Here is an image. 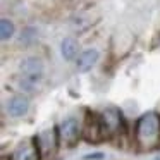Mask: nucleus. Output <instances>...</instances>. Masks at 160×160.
<instances>
[{"label": "nucleus", "instance_id": "1", "mask_svg": "<svg viewBox=\"0 0 160 160\" xmlns=\"http://www.w3.org/2000/svg\"><path fill=\"white\" fill-rule=\"evenodd\" d=\"M134 138L143 150H152L160 145V115L157 112H146L136 121Z\"/></svg>", "mask_w": 160, "mask_h": 160}, {"label": "nucleus", "instance_id": "2", "mask_svg": "<svg viewBox=\"0 0 160 160\" xmlns=\"http://www.w3.org/2000/svg\"><path fill=\"white\" fill-rule=\"evenodd\" d=\"M100 122H102V132H103L105 139H110L114 136H119L126 131V124H124V117L122 114L114 107L105 108L100 114Z\"/></svg>", "mask_w": 160, "mask_h": 160}, {"label": "nucleus", "instance_id": "3", "mask_svg": "<svg viewBox=\"0 0 160 160\" xmlns=\"http://www.w3.org/2000/svg\"><path fill=\"white\" fill-rule=\"evenodd\" d=\"M59 141H60L59 132H57L53 128L40 131L38 134L35 136V139H33L36 150H38L40 160H48V158H52V157L55 155V152H57Z\"/></svg>", "mask_w": 160, "mask_h": 160}, {"label": "nucleus", "instance_id": "4", "mask_svg": "<svg viewBox=\"0 0 160 160\" xmlns=\"http://www.w3.org/2000/svg\"><path fill=\"white\" fill-rule=\"evenodd\" d=\"M81 136H83V129H81L79 122H78L76 119H72V117L64 119L59 124V138L64 145L72 146Z\"/></svg>", "mask_w": 160, "mask_h": 160}, {"label": "nucleus", "instance_id": "5", "mask_svg": "<svg viewBox=\"0 0 160 160\" xmlns=\"http://www.w3.org/2000/svg\"><path fill=\"white\" fill-rule=\"evenodd\" d=\"M83 138L91 143L103 139L100 115H97L95 112H86V119H84V126H83Z\"/></svg>", "mask_w": 160, "mask_h": 160}, {"label": "nucleus", "instance_id": "6", "mask_svg": "<svg viewBox=\"0 0 160 160\" xmlns=\"http://www.w3.org/2000/svg\"><path fill=\"white\" fill-rule=\"evenodd\" d=\"M21 72L28 81H36L43 74V62L38 57H28L21 62Z\"/></svg>", "mask_w": 160, "mask_h": 160}, {"label": "nucleus", "instance_id": "7", "mask_svg": "<svg viewBox=\"0 0 160 160\" xmlns=\"http://www.w3.org/2000/svg\"><path fill=\"white\" fill-rule=\"evenodd\" d=\"M98 57H100V53L95 48H88V50H84V52H81L79 55H78V60H76V69L79 71V72H88V71H91V67L98 62Z\"/></svg>", "mask_w": 160, "mask_h": 160}, {"label": "nucleus", "instance_id": "8", "mask_svg": "<svg viewBox=\"0 0 160 160\" xmlns=\"http://www.w3.org/2000/svg\"><path fill=\"white\" fill-rule=\"evenodd\" d=\"M29 110V100L24 95H16L7 102V112L12 117H22Z\"/></svg>", "mask_w": 160, "mask_h": 160}, {"label": "nucleus", "instance_id": "9", "mask_svg": "<svg viewBox=\"0 0 160 160\" xmlns=\"http://www.w3.org/2000/svg\"><path fill=\"white\" fill-rule=\"evenodd\" d=\"M12 160H40L35 143H29V141L21 143L12 153Z\"/></svg>", "mask_w": 160, "mask_h": 160}, {"label": "nucleus", "instance_id": "10", "mask_svg": "<svg viewBox=\"0 0 160 160\" xmlns=\"http://www.w3.org/2000/svg\"><path fill=\"white\" fill-rule=\"evenodd\" d=\"M78 48H79V45L74 38H64L60 43V53L66 60H72L78 55Z\"/></svg>", "mask_w": 160, "mask_h": 160}, {"label": "nucleus", "instance_id": "11", "mask_svg": "<svg viewBox=\"0 0 160 160\" xmlns=\"http://www.w3.org/2000/svg\"><path fill=\"white\" fill-rule=\"evenodd\" d=\"M16 28H14V22L11 21V19L7 18H2V21H0V36H2V40H9L12 38V35H14Z\"/></svg>", "mask_w": 160, "mask_h": 160}, {"label": "nucleus", "instance_id": "12", "mask_svg": "<svg viewBox=\"0 0 160 160\" xmlns=\"http://www.w3.org/2000/svg\"><path fill=\"white\" fill-rule=\"evenodd\" d=\"M35 33H36V31H35L33 28H26L24 33L21 35V42H29V40L33 38V35H35Z\"/></svg>", "mask_w": 160, "mask_h": 160}, {"label": "nucleus", "instance_id": "13", "mask_svg": "<svg viewBox=\"0 0 160 160\" xmlns=\"http://www.w3.org/2000/svg\"><path fill=\"white\" fill-rule=\"evenodd\" d=\"M103 153H90V155H84L83 157V160H100V158H103Z\"/></svg>", "mask_w": 160, "mask_h": 160}, {"label": "nucleus", "instance_id": "14", "mask_svg": "<svg viewBox=\"0 0 160 160\" xmlns=\"http://www.w3.org/2000/svg\"><path fill=\"white\" fill-rule=\"evenodd\" d=\"M155 160H160V153H158V155H157V157H155Z\"/></svg>", "mask_w": 160, "mask_h": 160}]
</instances>
